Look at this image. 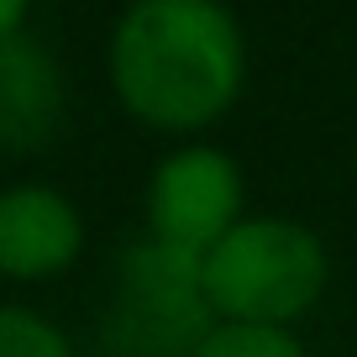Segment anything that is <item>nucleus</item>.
Returning a JSON list of instances; mask_svg holds the SVG:
<instances>
[{"label":"nucleus","mask_w":357,"mask_h":357,"mask_svg":"<svg viewBox=\"0 0 357 357\" xmlns=\"http://www.w3.org/2000/svg\"><path fill=\"white\" fill-rule=\"evenodd\" d=\"M111 79L137 121L200 132L242 95V26L221 0H137L111 37Z\"/></svg>","instance_id":"obj_1"},{"label":"nucleus","mask_w":357,"mask_h":357,"mask_svg":"<svg viewBox=\"0 0 357 357\" xmlns=\"http://www.w3.org/2000/svg\"><path fill=\"white\" fill-rule=\"evenodd\" d=\"M331 263L300 221H236L200 257V289L215 321L289 326L326 294Z\"/></svg>","instance_id":"obj_2"},{"label":"nucleus","mask_w":357,"mask_h":357,"mask_svg":"<svg viewBox=\"0 0 357 357\" xmlns=\"http://www.w3.org/2000/svg\"><path fill=\"white\" fill-rule=\"evenodd\" d=\"M215 326L200 289V257L153 242L132 247L121 263L116 300V357H190Z\"/></svg>","instance_id":"obj_3"},{"label":"nucleus","mask_w":357,"mask_h":357,"mask_svg":"<svg viewBox=\"0 0 357 357\" xmlns=\"http://www.w3.org/2000/svg\"><path fill=\"white\" fill-rule=\"evenodd\" d=\"M242 221V174L215 147L163 158L147 184V236L184 257H205Z\"/></svg>","instance_id":"obj_4"},{"label":"nucleus","mask_w":357,"mask_h":357,"mask_svg":"<svg viewBox=\"0 0 357 357\" xmlns=\"http://www.w3.org/2000/svg\"><path fill=\"white\" fill-rule=\"evenodd\" d=\"M84 247L79 211L58 190L16 184L0 190V273L6 279H53Z\"/></svg>","instance_id":"obj_5"},{"label":"nucleus","mask_w":357,"mask_h":357,"mask_svg":"<svg viewBox=\"0 0 357 357\" xmlns=\"http://www.w3.org/2000/svg\"><path fill=\"white\" fill-rule=\"evenodd\" d=\"M63 111L58 68L32 37H0V142L6 147H37L53 137Z\"/></svg>","instance_id":"obj_6"},{"label":"nucleus","mask_w":357,"mask_h":357,"mask_svg":"<svg viewBox=\"0 0 357 357\" xmlns=\"http://www.w3.org/2000/svg\"><path fill=\"white\" fill-rule=\"evenodd\" d=\"M190 357H305V347H300V336L284 331V326L215 321Z\"/></svg>","instance_id":"obj_7"},{"label":"nucleus","mask_w":357,"mask_h":357,"mask_svg":"<svg viewBox=\"0 0 357 357\" xmlns=\"http://www.w3.org/2000/svg\"><path fill=\"white\" fill-rule=\"evenodd\" d=\"M0 357H74V347L37 310L0 305Z\"/></svg>","instance_id":"obj_8"},{"label":"nucleus","mask_w":357,"mask_h":357,"mask_svg":"<svg viewBox=\"0 0 357 357\" xmlns=\"http://www.w3.org/2000/svg\"><path fill=\"white\" fill-rule=\"evenodd\" d=\"M26 6H32V0H0V37H16V32H22Z\"/></svg>","instance_id":"obj_9"}]
</instances>
